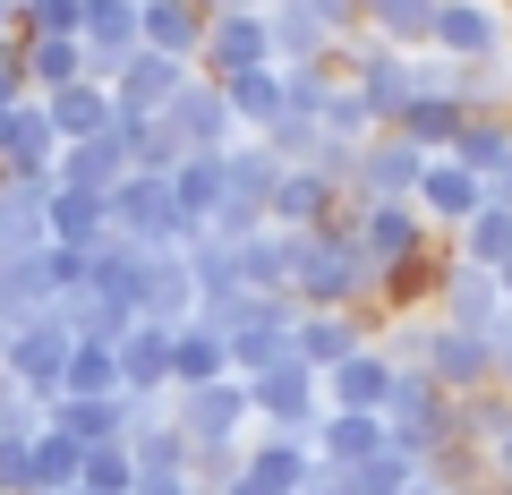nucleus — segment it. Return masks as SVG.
<instances>
[{
  "instance_id": "9",
  "label": "nucleus",
  "mask_w": 512,
  "mask_h": 495,
  "mask_svg": "<svg viewBox=\"0 0 512 495\" xmlns=\"http://www.w3.org/2000/svg\"><path fill=\"white\" fill-rule=\"evenodd\" d=\"M231 495H256V487H248V478H239V487H231Z\"/></svg>"
},
{
  "instance_id": "8",
  "label": "nucleus",
  "mask_w": 512,
  "mask_h": 495,
  "mask_svg": "<svg viewBox=\"0 0 512 495\" xmlns=\"http://www.w3.org/2000/svg\"><path fill=\"white\" fill-rule=\"evenodd\" d=\"M18 103H26V86H18V60L0 52V120H9V111H18Z\"/></svg>"
},
{
  "instance_id": "5",
  "label": "nucleus",
  "mask_w": 512,
  "mask_h": 495,
  "mask_svg": "<svg viewBox=\"0 0 512 495\" xmlns=\"http://www.w3.org/2000/svg\"><path fill=\"white\" fill-rule=\"evenodd\" d=\"M26 461H35V495H69V487H77V461H86V444H69L60 427H43Z\"/></svg>"
},
{
  "instance_id": "2",
  "label": "nucleus",
  "mask_w": 512,
  "mask_h": 495,
  "mask_svg": "<svg viewBox=\"0 0 512 495\" xmlns=\"http://www.w3.org/2000/svg\"><path fill=\"white\" fill-rule=\"evenodd\" d=\"M52 163H60V137L43 120V103H18L0 129V180H52Z\"/></svg>"
},
{
  "instance_id": "1",
  "label": "nucleus",
  "mask_w": 512,
  "mask_h": 495,
  "mask_svg": "<svg viewBox=\"0 0 512 495\" xmlns=\"http://www.w3.org/2000/svg\"><path fill=\"white\" fill-rule=\"evenodd\" d=\"M69 350H77V333L60 325L52 308H43L35 325H18V333H9V359H0V367H9V376H18V385L35 393V402H60V367H69Z\"/></svg>"
},
{
  "instance_id": "6",
  "label": "nucleus",
  "mask_w": 512,
  "mask_h": 495,
  "mask_svg": "<svg viewBox=\"0 0 512 495\" xmlns=\"http://www.w3.org/2000/svg\"><path fill=\"white\" fill-rule=\"evenodd\" d=\"M43 410H52V402H35V393L0 367V436H43Z\"/></svg>"
},
{
  "instance_id": "7",
  "label": "nucleus",
  "mask_w": 512,
  "mask_h": 495,
  "mask_svg": "<svg viewBox=\"0 0 512 495\" xmlns=\"http://www.w3.org/2000/svg\"><path fill=\"white\" fill-rule=\"evenodd\" d=\"M35 436H0V495H35Z\"/></svg>"
},
{
  "instance_id": "3",
  "label": "nucleus",
  "mask_w": 512,
  "mask_h": 495,
  "mask_svg": "<svg viewBox=\"0 0 512 495\" xmlns=\"http://www.w3.org/2000/svg\"><path fill=\"white\" fill-rule=\"evenodd\" d=\"M43 120H52L60 146H77V137H103V129H111V86H103V77H77V86L43 94Z\"/></svg>"
},
{
  "instance_id": "4",
  "label": "nucleus",
  "mask_w": 512,
  "mask_h": 495,
  "mask_svg": "<svg viewBox=\"0 0 512 495\" xmlns=\"http://www.w3.org/2000/svg\"><path fill=\"white\" fill-rule=\"evenodd\" d=\"M43 197H52V180H0V257L43 248Z\"/></svg>"
}]
</instances>
